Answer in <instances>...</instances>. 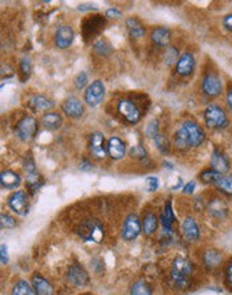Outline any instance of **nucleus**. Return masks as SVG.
Returning a JSON list of instances; mask_svg holds the SVG:
<instances>
[{
	"mask_svg": "<svg viewBox=\"0 0 232 295\" xmlns=\"http://www.w3.org/2000/svg\"><path fill=\"white\" fill-rule=\"evenodd\" d=\"M146 133H148L149 137H152L153 140L159 136V123L157 121H152V122L149 123L148 128H146Z\"/></svg>",
	"mask_w": 232,
	"mask_h": 295,
	"instance_id": "nucleus-41",
	"label": "nucleus"
},
{
	"mask_svg": "<svg viewBox=\"0 0 232 295\" xmlns=\"http://www.w3.org/2000/svg\"><path fill=\"white\" fill-rule=\"evenodd\" d=\"M36 132H38V122L32 117H24L16 125V136L22 141H30L31 138L35 137Z\"/></svg>",
	"mask_w": 232,
	"mask_h": 295,
	"instance_id": "nucleus-6",
	"label": "nucleus"
},
{
	"mask_svg": "<svg viewBox=\"0 0 232 295\" xmlns=\"http://www.w3.org/2000/svg\"><path fill=\"white\" fill-rule=\"evenodd\" d=\"M8 205L16 215L24 216V215L28 214L30 204H28V197H27L26 192L16 191L15 193H12L8 197Z\"/></svg>",
	"mask_w": 232,
	"mask_h": 295,
	"instance_id": "nucleus-8",
	"label": "nucleus"
},
{
	"mask_svg": "<svg viewBox=\"0 0 232 295\" xmlns=\"http://www.w3.org/2000/svg\"><path fill=\"white\" fill-rule=\"evenodd\" d=\"M105 96V86H103L102 80H94L92 85H89L86 92H85V102L89 106H98L103 100Z\"/></svg>",
	"mask_w": 232,
	"mask_h": 295,
	"instance_id": "nucleus-5",
	"label": "nucleus"
},
{
	"mask_svg": "<svg viewBox=\"0 0 232 295\" xmlns=\"http://www.w3.org/2000/svg\"><path fill=\"white\" fill-rule=\"evenodd\" d=\"M30 105L34 107L35 110H41V111H47L50 109L54 107V102L51 100H49L47 97L45 96H35L31 98Z\"/></svg>",
	"mask_w": 232,
	"mask_h": 295,
	"instance_id": "nucleus-26",
	"label": "nucleus"
},
{
	"mask_svg": "<svg viewBox=\"0 0 232 295\" xmlns=\"http://www.w3.org/2000/svg\"><path fill=\"white\" fill-rule=\"evenodd\" d=\"M176 59H177V50H176L175 47H169V49H167V53H165V62H167L168 65H172Z\"/></svg>",
	"mask_w": 232,
	"mask_h": 295,
	"instance_id": "nucleus-40",
	"label": "nucleus"
},
{
	"mask_svg": "<svg viewBox=\"0 0 232 295\" xmlns=\"http://www.w3.org/2000/svg\"><path fill=\"white\" fill-rule=\"evenodd\" d=\"M192 272H194V266H192L190 261H188L185 258H176L173 261V265H172V283L175 284L179 290H184L189 284Z\"/></svg>",
	"mask_w": 232,
	"mask_h": 295,
	"instance_id": "nucleus-2",
	"label": "nucleus"
},
{
	"mask_svg": "<svg viewBox=\"0 0 232 295\" xmlns=\"http://www.w3.org/2000/svg\"><path fill=\"white\" fill-rule=\"evenodd\" d=\"M42 125L50 131H57L62 125V117L58 113H46L42 117Z\"/></svg>",
	"mask_w": 232,
	"mask_h": 295,
	"instance_id": "nucleus-23",
	"label": "nucleus"
},
{
	"mask_svg": "<svg viewBox=\"0 0 232 295\" xmlns=\"http://www.w3.org/2000/svg\"><path fill=\"white\" fill-rule=\"evenodd\" d=\"M107 154L113 160H120V158L125 156V144L122 142L121 138H109V141H107Z\"/></svg>",
	"mask_w": 232,
	"mask_h": 295,
	"instance_id": "nucleus-19",
	"label": "nucleus"
},
{
	"mask_svg": "<svg viewBox=\"0 0 232 295\" xmlns=\"http://www.w3.org/2000/svg\"><path fill=\"white\" fill-rule=\"evenodd\" d=\"M103 26H105V19L101 15H93L85 19L82 24V32H84L85 39L88 40L90 38H94L95 35L101 32V30H103Z\"/></svg>",
	"mask_w": 232,
	"mask_h": 295,
	"instance_id": "nucleus-9",
	"label": "nucleus"
},
{
	"mask_svg": "<svg viewBox=\"0 0 232 295\" xmlns=\"http://www.w3.org/2000/svg\"><path fill=\"white\" fill-rule=\"evenodd\" d=\"M141 232V223L136 215H129L122 227V238L126 241H132Z\"/></svg>",
	"mask_w": 232,
	"mask_h": 295,
	"instance_id": "nucleus-10",
	"label": "nucleus"
},
{
	"mask_svg": "<svg viewBox=\"0 0 232 295\" xmlns=\"http://www.w3.org/2000/svg\"><path fill=\"white\" fill-rule=\"evenodd\" d=\"M78 235L86 241H94V243H101L103 240V227L98 220H85L78 227Z\"/></svg>",
	"mask_w": 232,
	"mask_h": 295,
	"instance_id": "nucleus-3",
	"label": "nucleus"
},
{
	"mask_svg": "<svg viewBox=\"0 0 232 295\" xmlns=\"http://www.w3.org/2000/svg\"><path fill=\"white\" fill-rule=\"evenodd\" d=\"M90 152L94 157L102 158L105 157V154L107 152V145L105 144V137H103L102 133H99V132H95V133L92 134V137H90Z\"/></svg>",
	"mask_w": 232,
	"mask_h": 295,
	"instance_id": "nucleus-13",
	"label": "nucleus"
},
{
	"mask_svg": "<svg viewBox=\"0 0 232 295\" xmlns=\"http://www.w3.org/2000/svg\"><path fill=\"white\" fill-rule=\"evenodd\" d=\"M130 295H152V288L144 280H137L130 287Z\"/></svg>",
	"mask_w": 232,
	"mask_h": 295,
	"instance_id": "nucleus-30",
	"label": "nucleus"
},
{
	"mask_svg": "<svg viewBox=\"0 0 232 295\" xmlns=\"http://www.w3.org/2000/svg\"><path fill=\"white\" fill-rule=\"evenodd\" d=\"M202 89L204 94L209 97H217L221 94L223 86H221L220 78L216 74H207L202 82Z\"/></svg>",
	"mask_w": 232,
	"mask_h": 295,
	"instance_id": "nucleus-11",
	"label": "nucleus"
},
{
	"mask_svg": "<svg viewBox=\"0 0 232 295\" xmlns=\"http://www.w3.org/2000/svg\"><path fill=\"white\" fill-rule=\"evenodd\" d=\"M183 234L185 239L190 241L198 240L200 238V230L196 220L192 218H186L183 223Z\"/></svg>",
	"mask_w": 232,
	"mask_h": 295,
	"instance_id": "nucleus-21",
	"label": "nucleus"
},
{
	"mask_svg": "<svg viewBox=\"0 0 232 295\" xmlns=\"http://www.w3.org/2000/svg\"><path fill=\"white\" fill-rule=\"evenodd\" d=\"M118 113L122 115V118L129 123H137L141 119V111L136 104L129 100H122L118 102Z\"/></svg>",
	"mask_w": 232,
	"mask_h": 295,
	"instance_id": "nucleus-7",
	"label": "nucleus"
},
{
	"mask_svg": "<svg viewBox=\"0 0 232 295\" xmlns=\"http://www.w3.org/2000/svg\"><path fill=\"white\" fill-rule=\"evenodd\" d=\"M211 169L216 171L220 175L228 172L229 161L227 156H224V153H221L220 150H213L212 156H211Z\"/></svg>",
	"mask_w": 232,
	"mask_h": 295,
	"instance_id": "nucleus-17",
	"label": "nucleus"
},
{
	"mask_svg": "<svg viewBox=\"0 0 232 295\" xmlns=\"http://www.w3.org/2000/svg\"><path fill=\"white\" fill-rule=\"evenodd\" d=\"M42 184H43L42 179L39 176H36V173H35V175H31V176H28V179H27V188H28V191H30L31 195H34L35 192L38 191Z\"/></svg>",
	"mask_w": 232,
	"mask_h": 295,
	"instance_id": "nucleus-34",
	"label": "nucleus"
},
{
	"mask_svg": "<svg viewBox=\"0 0 232 295\" xmlns=\"http://www.w3.org/2000/svg\"><path fill=\"white\" fill-rule=\"evenodd\" d=\"M67 280L72 286L82 287V286H86L89 283V275L81 266L72 265L67 271Z\"/></svg>",
	"mask_w": 232,
	"mask_h": 295,
	"instance_id": "nucleus-12",
	"label": "nucleus"
},
{
	"mask_svg": "<svg viewBox=\"0 0 232 295\" xmlns=\"http://www.w3.org/2000/svg\"><path fill=\"white\" fill-rule=\"evenodd\" d=\"M215 187L221 191L225 195L232 196V176H221L219 180L215 183Z\"/></svg>",
	"mask_w": 232,
	"mask_h": 295,
	"instance_id": "nucleus-31",
	"label": "nucleus"
},
{
	"mask_svg": "<svg viewBox=\"0 0 232 295\" xmlns=\"http://www.w3.org/2000/svg\"><path fill=\"white\" fill-rule=\"evenodd\" d=\"M176 216L173 214V209H172V203L168 201L164 207V211L161 214V223H163V227L167 231H172V226L175 224Z\"/></svg>",
	"mask_w": 232,
	"mask_h": 295,
	"instance_id": "nucleus-24",
	"label": "nucleus"
},
{
	"mask_svg": "<svg viewBox=\"0 0 232 295\" xmlns=\"http://www.w3.org/2000/svg\"><path fill=\"white\" fill-rule=\"evenodd\" d=\"M94 51L98 55H102V57H106L109 54L111 53V46L106 40H103V39H99L97 42L94 43Z\"/></svg>",
	"mask_w": 232,
	"mask_h": 295,
	"instance_id": "nucleus-33",
	"label": "nucleus"
},
{
	"mask_svg": "<svg viewBox=\"0 0 232 295\" xmlns=\"http://www.w3.org/2000/svg\"><path fill=\"white\" fill-rule=\"evenodd\" d=\"M31 74V62L28 58H23L22 62H20V77H22V80H26L27 78L30 77Z\"/></svg>",
	"mask_w": 232,
	"mask_h": 295,
	"instance_id": "nucleus-35",
	"label": "nucleus"
},
{
	"mask_svg": "<svg viewBox=\"0 0 232 295\" xmlns=\"http://www.w3.org/2000/svg\"><path fill=\"white\" fill-rule=\"evenodd\" d=\"M86 83H88V74L85 73V71H82V73H80L75 77L74 85H75V88L78 89V90H82V89L86 86Z\"/></svg>",
	"mask_w": 232,
	"mask_h": 295,
	"instance_id": "nucleus-36",
	"label": "nucleus"
},
{
	"mask_svg": "<svg viewBox=\"0 0 232 295\" xmlns=\"http://www.w3.org/2000/svg\"><path fill=\"white\" fill-rule=\"evenodd\" d=\"M152 42L159 47H167L171 42V32L167 27H157L152 31Z\"/></svg>",
	"mask_w": 232,
	"mask_h": 295,
	"instance_id": "nucleus-20",
	"label": "nucleus"
},
{
	"mask_svg": "<svg viewBox=\"0 0 232 295\" xmlns=\"http://www.w3.org/2000/svg\"><path fill=\"white\" fill-rule=\"evenodd\" d=\"M126 28L129 31L130 36L134 39H140L145 35L144 26L140 23V20L134 19V18H129L126 20Z\"/></svg>",
	"mask_w": 232,
	"mask_h": 295,
	"instance_id": "nucleus-25",
	"label": "nucleus"
},
{
	"mask_svg": "<svg viewBox=\"0 0 232 295\" xmlns=\"http://www.w3.org/2000/svg\"><path fill=\"white\" fill-rule=\"evenodd\" d=\"M204 119L209 128L213 129H223L228 125V119L224 110L217 105H209L204 111Z\"/></svg>",
	"mask_w": 232,
	"mask_h": 295,
	"instance_id": "nucleus-4",
	"label": "nucleus"
},
{
	"mask_svg": "<svg viewBox=\"0 0 232 295\" xmlns=\"http://www.w3.org/2000/svg\"><path fill=\"white\" fill-rule=\"evenodd\" d=\"M204 138H206V134L198 123L194 121H185L180 128V131L176 133L175 142L179 149L184 150L188 148L200 146Z\"/></svg>",
	"mask_w": 232,
	"mask_h": 295,
	"instance_id": "nucleus-1",
	"label": "nucleus"
},
{
	"mask_svg": "<svg viewBox=\"0 0 232 295\" xmlns=\"http://www.w3.org/2000/svg\"><path fill=\"white\" fill-rule=\"evenodd\" d=\"M106 16L107 18H120L121 16V12L115 10V8H110L106 11Z\"/></svg>",
	"mask_w": 232,
	"mask_h": 295,
	"instance_id": "nucleus-46",
	"label": "nucleus"
},
{
	"mask_svg": "<svg viewBox=\"0 0 232 295\" xmlns=\"http://www.w3.org/2000/svg\"><path fill=\"white\" fill-rule=\"evenodd\" d=\"M146 183L149 184V191H156L157 188H159V180H157V177H148L146 179Z\"/></svg>",
	"mask_w": 232,
	"mask_h": 295,
	"instance_id": "nucleus-44",
	"label": "nucleus"
},
{
	"mask_svg": "<svg viewBox=\"0 0 232 295\" xmlns=\"http://www.w3.org/2000/svg\"><path fill=\"white\" fill-rule=\"evenodd\" d=\"M11 295H36V292H35L32 284L27 283L26 280H19L12 287Z\"/></svg>",
	"mask_w": 232,
	"mask_h": 295,
	"instance_id": "nucleus-28",
	"label": "nucleus"
},
{
	"mask_svg": "<svg viewBox=\"0 0 232 295\" xmlns=\"http://www.w3.org/2000/svg\"><path fill=\"white\" fill-rule=\"evenodd\" d=\"M195 187H196V184H195V181H190L189 184L185 185L184 193H192V192L195 191Z\"/></svg>",
	"mask_w": 232,
	"mask_h": 295,
	"instance_id": "nucleus-48",
	"label": "nucleus"
},
{
	"mask_svg": "<svg viewBox=\"0 0 232 295\" xmlns=\"http://www.w3.org/2000/svg\"><path fill=\"white\" fill-rule=\"evenodd\" d=\"M31 284H32V287H34L36 295H54L53 286L50 284L49 280L45 279L39 274L32 275V278H31Z\"/></svg>",
	"mask_w": 232,
	"mask_h": 295,
	"instance_id": "nucleus-18",
	"label": "nucleus"
},
{
	"mask_svg": "<svg viewBox=\"0 0 232 295\" xmlns=\"http://www.w3.org/2000/svg\"><path fill=\"white\" fill-rule=\"evenodd\" d=\"M62 110L66 115H69L71 118H80L84 114V106L81 104V101L75 97H70L62 105Z\"/></svg>",
	"mask_w": 232,
	"mask_h": 295,
	"instance_id": "nucleus-16",
	"label": "nucleus"
},
{
	"mask_svg": "<svg viewBox=\"0 0 232 295\" xmlns=\"http://www.w3.org/2000/svg\"><path fill=\"white\" fill-rule=\"evenodd\" d=\"M195 69V58L192 54L185 53L179 58V61L176 62V71L181 77H188L194 73Z\"/></svg>",
	"mask_w": 232,
	"mask_h": 295,
	"instance_id": "nucleus-15",
	"label": "nucleus"
},
{
	"mask_svg": "<svg viewBox=\"0 0 232 295\" xmlns=\"http://www.w3.org/2000/svg\"><path fill=\"white\" fill-rule=\"evenodd\" d=\"M224 282L229 291H232V262H229L224 268Z\"/></svg>",
	"mask_w": 232,
	"mask_h": 295,
	"instance_id": "nucleus-38",
	"label": "nucleus"
},
{
	"mask_svg": "<svg viewBox=\"0 0 232 295\" xmlns=\"http://www.w3.org/2000/svg\"><path fill=\"white\" fill-rule=\"evenodd\" d=\"M0 219H2V220H0L2 228H14V227L16 226V222L10 216V215L2 214Z\"/></svg>",
	"mask_w": 232,
	"mask_h": 295,
	"instance_id": "nucleus-37",
	"label": "nucleus"
},
{
	"mask_svg": "<svg viewBox=\"0 0 232 295\" xmlns=\"http://www.w3.org/2000/svg\"><path fill=\"white\" fill-rule=\"evenodd\" d=\"M130 156H133V157H137V158H142L146 156V152H145V149L142 148V146H136V148H132L130 149Z\"/></svg>",
	"mask_w": 232,
	"mask_h": 295,
	"instance_id": "nucleus-43",
	"label": "nucleus"
},
{
	"mask_svg": "<svg viewBox=\"0 0 232 295\" xmlns=\"http://www.w3.org/2000/svg\"><path fill=\"white\" fill-rule=\"evenodd\" d=\"M223 24H224V27L227 28V30L232 32V14L231 15L225 16L224 19H223Z\"/></svg>",
	"mask_w": 232,
	"mask_h": 295,
	"instance_id": "nucleus-45",
	"label": "nucleus"
},
{
	"mask_svg": "<svg viewBox=\"0 0 232 295\" xmlns=\"http://www.w3.org/2000/svg\"><path fill=\"white\" fill-rule=\"evenodd\" d=\"M154 142H156V146L161 150V152H163V153L168 152V141L165 140V137H164V136L159 134V136L154 138Z\"/></svg>",
	"mask_w": 232,
	"mask_h": 295,
	"instance_id": "nucleus-42",
	"label": "nucleus"
},
{
	"mask_svg": "<svg viewBox=\"0 0 232 295\" xmlns=\"http://www.w3.org/2000/svg\"><path fill=\"white\" fill-rule=\"evenodd\" d=\"M24 171H26V173L28 175V176H31V175H35V162L34 160H32V157L31 156H27L26 158H24Z\"/></svg>",
	"mask_w": 232,
	"mask_h": 295,
	"instance_id": "nucleus-39",
	"label": "nucleus"
},
{
	"mask_svg": "<svg viewBox=\"0 0 232 295\" xmlns=\"http://www.w3.org/2000/svg\"><path fill=\"white\" fill-rule=\"evenodd\" d=\"M203 262H204V265L209 268V270H212L216 266L220 265L221 262V255L215 249H211V251H207L204 254V257H203Z\"/></svg>",
	"mask_w": 232,
	"mask_h": 295,
	"instance_id": "nucleus-29",
	"label": "nucleus"
},
{
	"mask_svg": "<svg viewBox=\"0 0 232 295\" xmlns=\"http://www.w3.org/2000/svg\"><path fill=\"white\" fill-rule=\"evenodd\" d=\"M227 104H228L229 110L232 111V89H229L228 94H227Z\"/></svg>",
	"mask_w": 232,
	"mask_h": 295,
	"instance_id": "nucleus-49",
	"label": "nucleus"
},
{
	"mask_svg": "<svg viewBox=\"0 0 232 295\" xmlns=\"http://www.w3.org/2000/svg\"><path fill=\"white\" fill-rule=\"evenodd\" d=\"M0 184L4 189H15L20 184V176L12 171H4L0 175Z\"/></svg>",
	"mask_w": 232,
	"mask_h": 295,
	"instance_id": "nucleus-22",
	"label": "nucleus"
},
{
	"mask_svg": "<svg viewBox=\"0 0 232 295\" xmlns=\"http://www.w3.org/2000/svg\"><path fill=\"white\" fill-rule=\"evenodd\" d=\"M157 224H159V219L154 214L149 212L145 215L144 220H142V231L145 235H152L156 232Z\"/></svg>",
	"mask_w": 232,
	"mask_h": 295,
	"instance_id": "nucleus-27",
	"label": "nucleus"
},
{
	"mask_svg": "<svg viewBox=\"0 0 232 295\" xmlns=\"http://www.w3.org/2000/svg\"><path fill=\"white\" fill-rule=\"evenodd\" d=\"M2 265H7L8 258H7V247L4 244H2Z\"/></svg>",
	"mask_w": 232,
	"mask_h": 295,
	"instance_id": "nucleus-47",
	"label": "nucleus"
},
{
	"mask_svg": "<svg viewBox=\"0 0 232 295\" xmlns=\"http://www.w3.org/2000/svg\"><path fill=\"white\" fill-rule=\"evenodd\" d=\"M223 175L220 173H217L216 171H213V169H207V171H203L202 175H200V180L204 183V184H213L216 183Z\"/></svg>",
	"mask_w": 232,
	"mask_h": 295,
	"instance_id": "nucleus-32",
	"label": "nucleus"
},
{
	"mask_svg": "<svg viewBox=\"0 0 232 295\" xmlns=\"http://www.w3.org/2000/svg\"><path fill=\"white\" fill-rule=\"evenodd\" d=\"M78 10H80V11H86V10H95V7H90V6H88V4H82V6H80V7H78Z\"/></svg>",
	"mask_w": 232,
	"mask_h": 295,
	"instance_id": "nucleus-50",
	"label": "nucleus"
},
{
	"mask_svg": "<svg viewBox=\"0 0 232 295\" xmlns=\"http://www.w3.org/2000/svg\"><path fill=\"white\" fill-rule=\"evenodd\" d=\"M74 40V31L70 26H61L55 32V46L58 49H67Z\"/></svg>",
	"mask_w": 232,
	"mask_h": 295,
	"instance_id": "nucleus-14",
	"label": "nucleus"
}]
</instances>
